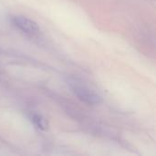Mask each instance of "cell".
Returning a JSON list of instances; mask_svg holds the SVG:
<instances>
[{
  "mask_svg": "<svg viewBox=\"0 0 156 156\" xmlns=\"http://www.w3.org/2000/svg\"><path fill=\"white\" fill-rule=\"evenodd\" d=\"M69 84L74 94L83 102L89 105H95L99 104L101 101V98L100 95H98L95 91H93L81 82H79L76 80H70Z\"/></svg>",
  "mask_w": 156,
  "mask_h": 156,
  "instance_id": "cell-1",
  "label": "cell"
},
{
  "mask_svg": "<svg viewBox=\"0 0 156 156\" xmlns=\"http://www.w3.org/2000/svg\"><path fill=\"white\" fill-rule=\"evenodd\" d=\"M30 119H31V122L34 123V125H35L37 129L42 130V131L48 129V122H47V120H46L44 117H42L41 115H39V114H32Z\"/></svg>",
  "mask_w": 156,
  "mask_h": 156,
  "instance_id": "cell-3",
  "label": "cell"
},
{
  "mask_svg": "<svg viewBox=\"0 0 156 156\" xmlns=\"http://www.w3.org/2000/svg\"><path fill=\"white\" fill-rule=\"evenodd\" d=\"M12 23L14 24L15 27H16L18 29H20L21 31L27 34L33 35V34H37L39 31V27L37 24L33 20L25 16H13Z\"/></svg>",
  "mask_w": 156,
  "mask_h": 156,
  "instance_id": "cell-2",
  "label": "cell"
}]
</instances>
